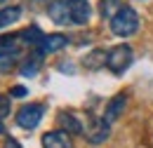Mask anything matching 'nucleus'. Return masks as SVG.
Masks as SVG:
<instances>
[{"mask_svg": "<svg viewBox=\"0 0 153 148\" xmlns=\"http://www.w3.org/2000/svg\"><path fill=\"white\" fill-rule=\"evenodd\" d=\"M85 136L90 144H104L111 136V122H106L104 118H94L92 125L85 130Z\"/></svg>", "mask_w": 153, "mask_h": 148, "instance_id": "obj_5", "label": "nucleus"}, {"mask_svg": "<svg viewBox=\"0 0 153 148\" xmlns=\"http://www.w3.org/2000/svg\"><path fill=\"white\" fill-rule=\"evenodd\" d=\"M66 45H68V38L66 36H61V33H50V36H45L40 40L38 50L42 54H50V52H59V50L66 47Z\"/></svg>", "mask_w": 153, "mask_h": 148, "instance_id": "obj_10", "label": "nucleus"}, {"mask_svg": "<svg viewBox=\"0 0 153 148\" xmlns=\"http://www.w3.org/2000/svg\"><path fill=\"white\" fill-rule=\"evenodd\" d=\"M108 24H111L113 36L127 38V36H132V33H137V28H139V14L134 12L132 7L123 5V7L113 14V19H111Z\"/></svg>", "mask_w": 153, "mask_h": 148, "instance_id": "obj_1", "label": "nucleus"}, {"mask_svg": "<svg viewBox=\"0 0 153 148\" xmlns=\"http://www.w3.org/2000/svg\"><path fill=\"white\" fill-rule=\"evenodd\" d=\"M47 14L57 26L73 24V19H71V0H50L47 2Z\"/></svg>", "mask_w": 153, "mask_h": 148, "instance_id": "obj_4", "label": "nucleus"}, {"mask_svg": "<svg viewBox=\"0 0 153 148\" xmlns=\"http://www.w3.org/2000/svg\"><path fill=\"white\" fill-rule=\"evenodd\" d=\"M120 7H123V2H120V0H101V17L111 21L113 14L120 10Z\"/></svg>", "mask_w": 153, "mask_h": 148, "instance_id": "obj_17", "label": "nucleus"}, {"mask_svg": "<svg viewBox=\"0 0 153 148\" xmlns=\"http://www.w3.org/2000/svg\"><path fill=\"white\" fill-rule=\"evenodd\" d=\"M19 47H21V38H19V33H14V36H2V38H0V54L19 52Z\"/></svg>", "mask_w": 153, "mask_h": 148, "instance_id": "obj_13", "label": "nucleus"}, {"mask_svg": "<svg viewBox=\"0 0 153 148\" xmlns=\"http://www.w3.org/2000/svg\"><path fill=\"white\" fill-rule=\"evenodd\" d=\"M19 64V52H10V54H0V73L7 75L12 73Z\"/></svg>", "mask_w": 153, "mask_h": 148, "instance_id": "obj_15", "label": "nucleus"}, {"mask_svg": "<svg viewBox=\"0 0 153 148\" xmlns=\"http://www.w3.org/2000/svg\"><path fill=\"white\" fill-rule=\"evenodd\" d=\"M26 94H28V90H26V87H21V85H17V87H12V90H10V96H12V99H24Z\"/></svg>", "mask_w": 153, "mask_h": 148, "instance_id": "obj_19", "label": "nucleus"}, {"mask_svg": "<svg viewBox=\"0 0 153 148\" xmlns=\"http://www.w3.org/2000/svg\"><path fill=\"white\" fill-rule=\"evenodd\" d=\"M21 19V7L19 5H7L0 10V28H7L12 24H17Z\"/></svg>", "mask_w": 153, "mask_h": 148, "instance_id": "obj_12", "label": "nucleus"}, {"mask_svg": "<svg viewBox=\"0 0 153 148\" xmlns=\"http://www.w3.org/2000/svg\"><path fill=\"white\" fill-rule=\"evenodd\" d=\"M40 66H42V52L40 50H33L31 54L24 59V64L19 66V73L24 78H33V75H38Z\"/></svg>", "mask_w": 153, "mask_h": 148, "instance_id": "obj_9", "label": "nucleus"}, {"mask_svg": "<svg viewBox=\"0 0 153 148\" xmlns=\"http://www.w3.org/2000/svg\"><path fill=\"white\" fill-rule=\"evenodd\" d=\"M42 115H45V106L42 104H28V106L19 108L14 120H17V125L21 130H36L40 125V120H42Z\"/></svg>", "mask_w": 153, "mask_h": 148, "instance_id": "obj_3", "label": "nucleus"}, {"mask_svg": "<svg viewBox=\"0 0 153 148\" xmlns=\"http://www.w3.org/2000/svg\"><path fill=\"white\" fill-rule=\"evenodd\" d=\"M10 111H12V96L0 94V120H2V118H7Z\"/></svg>", "mask_w": 153, "mask_h": 148, "instance_id": "obj_18", "label": "nucleus"}, {"mask_svg": "<svg viewBox=\"0 0 153 148\" xmlns=\"http://www.w3.org/2000/svg\"><path fill=\"white\" fill-rule=\"evenodd\" d=\"M59 125L64 127V132H68V134H85V130H82V125H80V120H78L73 113H68V111H64V113H59Z\"/></svg>", "mask_w": 153, "mask_h": 148, "instance_id": "obj_11", "label": "nucleus"}, {"mask_svg": "<svg viewBox=\"0 0 153 148\" xmlns=\"http://www.w3.org/2000/svg\"><path fill=\"white\" fill-rule=\"evenodd\" d=\"M2 148H21L19 144H17V141H14V139H7V141H5V146Z\"/></svg>", "mask_w": 153, "mask_h": 148, "instance_id": "obj_20", "label": "nucleus"}, {"mask_svg": "<svg viewBox=\"0 0 153 148\" xmlns=\"http://www.w3.org/2000/svg\"><path fill=\"white\" fill-rule=\"evenodd\" d=\"M42 148H73L71 134L64 130H54L42 134Z\"/></svg>", "mask_w": 153, "mask_h": 148, "instance_id": "obj_6", "label": "nucleus"}, {"mask_svg": "<svg viewBox=\"0 0 153 148\" xmlns=\"http://www.w3.org/2000/svg\"><path fill=\"white\" fill-rule=\"evenodd\" d=\"M92 17V7L90 0H71V19L76 26H85Z\"/></svg>", "mask_w": 153, "mask_h": 148, "instance_id": "obj_8", "label": "nucleus"}, {"mask_svg": "<svg viewBox=\"0 0 153 148\" xmlns=\"http://www.w3.org/2000/svg\"><path fill=\"white\" fill-rule=\"evenodd\" d=\"M2 2H5V0H0V5H2Z\"/></svg>", "mask_w": 153, "mask_h": 148, "instance_id": "obj_21", "label": "nucleus"}, {"mask_svg": "<svg viewBox=\"0 0 153 148\" xmlns=\"http://www.w3.org/2000/svg\"><path fill=\"white\" fill-rule=\"evenodd\" d=\"M132 61H134V52H132L130 45H115L113 50L106 52V68H108L111 73H115V75H120L123 71H127Z\"/></svg>", "mask_w": 153, "mask_h": 148, "instance_id": "obj_2", "label": "nucleus"}, {"mask_svg": "<svg viewBox=\"0 0 153 148\" xmlns=\"http://www.w3.org/2000/svg\"><path fill=\"white\" fill-rule=\"evenodd\" d=\"M82 64H85V68L97 71L99 66H104V64H106V52H104V50H94V52H90V54L82 59Z\"/></svg>", "mask_w": 153, "mask_h": 148, "instance_id": "obj_14", "label": "nucleus"}, {"mask_svg": "<svg viewBox=\"0 0 153 148\" xmlns=\"http://www.w3.org/2000/svg\"><path fill=\"white\" fill-rule=\"evenodd\" d=\"M19 38H21V42L24 45H31V47H38L40 45V40L45 38V33H40L36 26H31V28H26V31H21L19 33Z\"/></svg>", "mask_w": 153, "mask_h": 148, "instance_id": "obj_16", "label": "nucleus"}, {"mask_svg": "<svg viewBox=\"0 0 153 148\" xmlns=\"http://www.w3.org/2000/svg\"><path fill=\"white\" fill-rule=\"evenodd\" d=\"M125 106H127V94L125 92L115 94L113 99H108V104H106V108H104V120H106V122H115V120L120 118V113L125 111Z\"/></svg>", "mask_w": 153, "mask_h": 148, "instance_id": "obj_7", "label": "nucleus"}]
</instances>
